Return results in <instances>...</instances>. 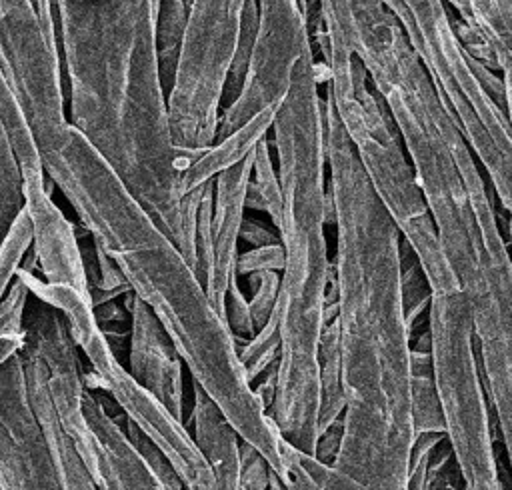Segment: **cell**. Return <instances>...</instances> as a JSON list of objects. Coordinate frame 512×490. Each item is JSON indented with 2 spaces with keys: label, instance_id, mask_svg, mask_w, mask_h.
I'll list each match as a JSON object with an SVG mask.
<instances>
[{
  "label": "cell",
  "instance_id": "28",
  "mask_svg": "<svg viewBox=\"0 0 512 490\" xmlns=\"http://www.w3.org/2000/svg\"><path fill=\"white\" fill-rule=\"evenodd\" d=\"M400 284H402V304L410 334H414V326L424 310L430 308L432 302V286L430 280L408 240H400Z\"/></svg>",
  "mask_w": 512,
  "mask_h": 490
},
{
  "label": "cell",
  "instance_id": "25",
  "mask_svg": "<svg viewBox=\"0 0 512 490\" xmlns=\"http://www.w3.org/2000/svg\"><path fill=\"white\" fill-rule=\"evenodd\" d=\"M188 6L184 0H158L156 12V52L160 76L166 92L172 86V78L176 72L180 46L186 30Z\"/></svg>",
  "mask_w": 512,
  "mask_h": 490
},
{
  "label": "cell",
  "instance_id": "34",
  "mask_svg": "<svg viewBox=\"0 0 512 490\" xmlns=\"http://www.w3.org/2000/svg\"><path fill=\"white\" fill-rule=\"evenodd\" d=\"M282 268H284L282 242L252 248L248 252L238 254V260H236V274H252V272H262V270L282 272Z\"/></svg>",
  "mask_w": 512,
  "mask_h": 490
},
{
  "label": "cell",
  "instance_id": "8",
  "mask_svg": "<svg viewBox=\"0 0 512 490\" xmlns=\"http://www.w3.org/2000/svg\"><path fill=\"white\" fill-rule=\"evenodd\" d=\"M434 380L444 434L464 478V490H504L494 452L490 402L484 390L466 294H432L428 308Z\"/></svg>",
  "mask_w": 512,
  "mask_h": 490
},
{
  "label": "cell",
  "instance_id": "10",
  "mask_svg": "<svg viewBox=\"0 0 512 490\" xmlns=\"http://www.w3.org/2000/svg\"><path fill=\"white\" fill-rule=\"evenodd\" d=\"M0 70L40 154L68 126V114L60 46L32 0H0Z\"/></svg>",
  "mask_w": 512,
  "mask_h": 490
},
{
  "label": "cell",
  "instance_id": "1",
  "mask_svg": "<svg viewBox=\"0 0 512 490\" xmlns=\"http://www.w3.org/2000/svg\"><path fill=\"white\" fill-rule=\"evenodd\" d=\"M324 140L346 396L344 438L334 466L370 490H406L414 430L412 334L400 284L402 234L372 188L328 92Z\"/></svg>",
  "mask_w": 512,
  "mask_h": 490
},
{
  "label": "cell",
  "instance_id": "18",
  "mask_svg": "<svg viewBox=\"0 0 512 490\" xmlns=\"http://www.w3.org/2000/svg\"><path fill=\"white\" fill-rule=\"evenodd\" d=\"M324 34L312 42V52L318 50L322 62L330 58H360L378 32L396 14L384 0H320Z\"/></svg>",
  "mask_w": 512,
  "mask_h": 490
},
{
  "label": "cell",
  "instance_id": "37",
  "mask_svg": "<svg viewBox=\"0 0 512 490\" xmlns=\"http://www.w3.org/2000/svg\"><path fill=\"white\" fill-rule=\"evenodd\" d=\"M36 6V12L40 16V22L48 34V38L58 44V32H56V18H54V10H52V0H32Z\"/></svg>",
  "mask_w": 512,
  "mask_h": 490
},
{
  "label": "cell",
  "instance_id": "23",
  "mask_svg": "<svg viewBox=\"0 0 512 490\" xmlns=\"http://www.w3.org/2000/svg\"><path fill=\"white\" fill-rule=\"evenodd\" d=\"M318 434L334 420L344 416L346 396L342 382V354H340V328L338 316L324 324L318 344Z\"/></svg>",
  "mask_w": 512,
  "mask_h": 490
},
{
  "label": "cell",
  "instance_id": "36",
  "mask_svg": "<svg viewBox=\"0 0 512 490\" xmlns=\"http://www.w3.org/2000/svg\"><path fill=\"white\" fill-rule=\"evenodd\" d=\"M240 240L252 244L254 248H260V246L278 244L280 242V234H276L270 228L262 226L258 220H252V218L244 216L242 226H240Z\"/></svg>",
  "mask_w": 512,
  "mask_h": 490
},
{
  "label": "cell",
  "instance_id": "12",
  "mask_svg": "<svg viewBox=\"0 0 512 490\" xmlns=\"http://www.w3.org/2000/svg\"><path fill=\"white\" fill-rule=\"evenodd\" d=\"M460 290L470 304L484 390L512 470V258L486 264Z\"/></svg>",
  "mask_w": 512,
  "mask_h": 490
},
{
  "label": "cell",
  "instance_id": "13",
  "mask_svg": "<svg viewBox=\"0 0 512 490\" xmlns=\"http://www.w3.org/2000/svg\"><path fill=\"white\" fill-rule=\"evenodd\" d=\"M0 490H62L20 352L0 364Z\"/></svg>",
  "mask_w": 512,
  "mask_h": 490
},
{
  "label": "cell",
  "instance_id": "39",
  "mask_svg": "<svg viewBox=\"0 0 512 490\" xmlns=\"http://www.w3.org/2000/svg\"><path fill=\"white\" fill-rule=\"evenodd\" d=\"M268 490H288L282 480L274 474V470H270V480H268Z\"/></svg>",
  "mask_w": 512,
  "mask_h": 490
},
{
  "label": "cell",
  "instance_id": "27",
  "mask_svg": "<svg viewBox=\"0 0 512 490\" xmlns=\"http://www.w3.org/2000/svg\"><path fill=\"white\" fill-rule=\"evenodd\" d=\"M22 210V168L12 148L4 120L0 118V244Z\"/></svg>",
  "mask_w": 512,
  "mask_h": 490
},
{
  "label": "cell",
  "instance_id": "22",
  "mask_svg": "<svg viewBox=\"0 0 512 490\" xmlns=\"http://www.w3.org/2000/svg\"><path fill=\"white\" fill-rule=\"evenodd\" d=\"M470 4L474 20L494 52L512 128V0H470Z\"/></svg>",
  "mask_w": 512,
  "mask_h": 490
},
{
  "label": "cell",
  "instance_id": "3",
  "mask_svg": "<svg viewBox=\"0 0 512 490\" xmlns=\"http://www.w3.org/2000/svg\"><path fill=\"white\" fill-rule=\"evenodd\" d=\"M40 162L130 290L162 322L192 382L276 472L282 434L246 378L234 334L176 244L70 122L40 150Z\"/></svg>",
  "mask_w": 512,
  "mask_h": 490
},
{
  "label": "cell",
  "instance_id": "9",
  "mask_svg": "<svg viewBox=\"0 0 512 490\" xmlns=\"http://www.w3.org/2000/svg\"><path fill=\"white\" fill-rule=\"evenodd\" d=\"M246 0H190L172 86L170 132L176 146L206 150L214 144L220 106L236 56Z\"/></svg>",
  "mask_w": 512,
  "mask_h": 490
},
{
  "label": "cell",
  "instance_id": "38",
  "mask_svg": "<svg viewBox=\"0 0 512 490\" xmlns=\"http://www.w3.org/2000/svg\"><path fill=\"white\" fill-rule=\"evenodd\" d=\"M442 4L452 10L458 18H462L466 24H476L474 14H472V4L470 0H442Z\"/></svg>",
  "mask_w": 512,
  "mask_h": 490
},
{
  "label": "cell",
  "instance_id": "16",
  "mask_svg": "<svg viewBox=\"0 0 512 490\" xmlns=\"http://www.w3.org/2000/svg\"><path fill=\"white\" fill-rule=\"evenodd\" d=\"M252 162L254 150L244 160L226 168L214 178L212 248L208 270L204 276V288L212 306L222 318L228 282L236 274L240 226L246 210V192L252 178Z\"/></svg>",
  "mask_w": 512,
  "mask_h": 490
},
{
  "label": "cell",
  "instance_id": "20",
  "mask_svg": "<svg viewBox=\"0 0 512 490\" xmlns=\"http://www.w3.org/2000/svg\"><path fill=\"white\" fill-rule=\"evenodd\" d=\"M406 490H464V478L444 432L414 434Z\"/></svg>",
  "mask_w": 512,
  "mask_h": 490
},
{
  "label": "cell",
  "instance_id": "7",
  "mask_svg": "<svg viewBox=\"0 0 512 490\" xmlns=\"http://www.w3.org/2000/svg\"><path fill=\"white\" fill-rule=\"evenodd\" d=\"M24 334L44 358L56 414L96 490H164L124 426L110 416L88 384L80 348L62 312L34 298V304L26 308Z\"/></svg>",
  "mask_w": 512,
  "mask_h": 490
},
{
  "label": "cell",
  "instance_id": "40",
  "mask_svg": "<svg viewBox=\"0 0 512 490\" xmlns=\"http://www.w3.org/2000/svg\"><path fill=\"white\" fill-rule=\"evenodd\" d=\"M298 2V6H300V12L306 8V4H308V0H296Z\"/></svg>",
  "mask_w": 512,
  "mask_h": 490
},
{
  "label": "cell",
  "instance_id": "21",
  "mask_svg": "<svg viewBox=\"0 0 512 490\" xmlns=\"http://www.w3.org/2000/svg\"><path fill=\"white\" fill-rule=\"evenodd\" d=\"M274 474L288 490H370L336 466L292 446L284 436L280 440V466Z\"/></svg>",
  "mask_w": 512,
  "mask_h": 490
},
{
  "label": "cell",
  "instance_id": "33",
  "mask_svg": "<svg viewBox=\"0 0 512 490\" xmlns=\"http://www.w3.org/2000/svg\"><path fill=\"white\" fill-rule=\"evenodd\" d=\"M270 466L266 458L240 438V486L242 490H268Z\"/></svg>",
  "mask_w": 512,
  "mask_h": 490
},
{
  "label": "cell",
  "instance_id": "17",
  "mask_svg": "<svg viewBox=\"0 0 512 490\" xmlns=\"http://www.w3.org/2000/svg\"><path fill=\"white\" fill-rule=\"evenodd\" d=\"M20 354L24 362L30 402L44 430V436L52 454V462L56 468V476L60 480V488L62 490H96L94 480L82 456L78 454L72 438L68 436V432L64 430L56 414V406L48 388V370L42 354L30 340H24V348L20 350Z\"/></svg>",
  "mask_w": 512,
  "mask_h": 490
},
{
  "label": "cell",
  "instance_id": "6",
  "mask_svg": "<svg viewBox=\"0 0 512 490\" xmlns=\"http://www.w3.org/2000/svg\"><path fill=\"white\" fill-rule=\"evenodd\" d=\"M330 94L340 122L352 140L372 188L414 248L434 294L458 290L460 284L440 246L432 214L416 182L410 158L404 156L400 132L364 64L352 56L324 64Z\"/></svg>",
  "mask_w": 512,
  "mask_h": 490
},
{
  "label": "cell",
  "instance_id": "5",
  "mask_svg": "<svg viewBox=\"0 0 512 490\" xmlns=\"http://www.w3.org/2000/svg\"><path fill=\"white\" fill-rule=\"evenodd\" d=\"M384 4L400 20L442 104L480 160L506 220H512V128L502 78L462 48L442 0H384Z\"/></svg>",
  "mask_w": 512,
  "mask_h": 490
},
{
  "label": "cell",
  "instance_id": "30",
  "mask_svg": "<svg viewBox=\"0 0 512 490\" xmlns=\"http://www.w3.org/2000/svg\"><path fill=\"white\" fill-rule=\"evenodd\" d=\"M248 282L252 286V298L248 300L250 314H252L254 330H260L276 310L278 292H280V272L276 270L252 272L248 274Z\"/></svg>",
  "mask_w": 512,
  "mask_h": 490
},
{
  "label": "cell",
  "instance_id": "24",
  "mask_svg": "<svg viewBox=\"0 0 512 490\" xmlns=\"http://www.w3.org/2000/svg\"><path fill=\"white\" fill-rule=\"evenodd\" d=\"M410 418L414 434L444 432V414L434 380L432 344L410 350Z\"/></svg>",
  "mask_w": 512,
  "mask_h": 490
},
{
  "label": "cell",
  "instance_id": "15",
  "mask_svg": "<svg viewBox=\"0 0 512 490\" xmlns=\"http://www.w3.org/2000/svg\"><path fill=\"white\" fill-rule=\"evenodd\" d=\"M130 314V348H128V374L158 400L176 420L184 422V380H182V354L174 340L132 290L126 294Z\"/></svg>",
  "mask_w": 512,
  "mask_h": 490
},
{
  "label": "cell",
  "instance_id": "11",
  "mask_svg": "<svg viewBox=\"0 0 512 490\" xmlns=\"http://www.w3.org/2000/svg\"><path fill=\"white\" fill-rule=\"evenodd\" d=\"M258 28L246 78L220 114L216 140L236 132L266 108H278L292 84L298 60L310 46L296 0H256ZM214 140V142H216Z\"/></svg>",
  "mask_w": 512,
  "mask_h": 490
},
{
  "label": "cell",
  "instance_id": "26",
  "mask_svg": "<svg viewBox=\"0 0 512 490\" xmlns=\"http://www.w3.org/2000/svg\"><path fill=\"white\" fill-rule=\"evenodd\" d=\"M246 208L264 210L270 216L272 224L278 228L282 214V194L278 172L274 170L270 154V142L266 136L254 148L252 178L246 192Z\"/></svg>",
  "mask_w": 512,
  "mask_h": 490
},
{
  "label": "cell",
  "instance_id": "2",
  "mask_svg": "<svg viewBox=\"0 0 512 490\" xmlns=\"http://www.w3.org/2000/svg\"><path fill=\"white\" fill-rule=\"evenodd\" d=\"M68 122L116 172L196 272L204 186L182 174L204 150L174 144L156 52L158 0H52Z\"/></svg>",
  "mask_w": 512,
  "mask_h": 490
},
{
  "label": "cell",
  "instance_id": "29",
  "mask_svg": "<svg viewBox=\"0 0 512 490\" xmlns=\"http://www.w3.org/2000/svg\"><path fill=\"white\" fill-rule=\"evenodd\" d=\"M234 344L238 350L240 364L246 372V378L250 380V384H254V380L262 372L270 370V366L278 360V354H280V324H278L276 312L260 330L254 332V336L250 338L234 336Z\"/></svg>",
  "mask_w": 512,
  "mask_h": 490
},
{
  "label": "cell",
  "instance_id": "31",
  "mask_svg": "<svg viewBox=\"0 0 512 490\" xmlns=\"http://www.w3.org/2000/svg\"><path fill=\"white\" fill-rule=\"evenodd\" d=\"M448 10V8H446ZM448 22L450 28L454 32V36L458 38V42L462 44V48L480 64L488 66L490 70L496 72V58L494 52L486 40V36L482 34V30L478 28V24H466L462 18H458L452 10H448Z\"/></svg>",
  "mask_w": 512,
  "mask_h": 490
},
{
  "label": "cell",
  "instance_id": "4",
  "mask_svg": "<svg viewBox=\"0 0 512 490\" xmlns=\"http://www.w3.org/2000/svg\"><path fill=\"white\" fill-rule=\"evenodd\" d=\"M326 80V66L318 64L308 48L272 122L282 194L276 230L284 248V268L274 310L280 324L276 394L268 414L280 434L308 454H314L318 438V344L332 270L324 234V98L318 94V84Z\"/></svg>",
  "mask_w": 512,
  "mask_h": 490
},
{
  "label": "cell",
  "instance_id": "19",
  "mask_svg": "<svg viewBox=\"0 0 512 490\" xmlns=\"http://www.w3.org/2000/svg\"><path fill=\"white\" fill-rule=\"evenodd\" d=\"M276 110L278 108H266L258 112L252 120L242 124L236 132H232L222 140H216L210 148H206L192 162V166L182 174V192L190 194L192 190L214 180L226 168L244 160L272 128Z\"/></svg>",
  "mask_w": 512,
  "mask_h": 490
},
{
  "label": "cell",
  "instance_id": "32",
  "mask_svg": "<svg viewBox=\"0 0 512 490\" xmlns=\"http://www.w3.org/2000/svg\"><path fill=\"white\" fill-rule=\"evenodd\" d=\"M224 318L234 336H240V338L254 336L256 330L250 314V304L238 286V274H234L228 282L226 300H224Z\"/></svg>",
  "mask_w": 512,
  "mask_h": 490
},
{
  "label": "cell",
  "instance_id": "14",
  "mask_svg": "<svg viewBox=\"0 0 512 490\" xmlns=\"http://www.w3.org/2000/svg\"><path fill=\"white\" fill-rule=\"evenodd\" d=\"M54 182L44 170L22 168L24 210L32 222V250L42 280L90 296L76 226L52 200Z\"/></svg>",
  "mask_w": 512,
  "mask_h": 490
},
{
  "label": "cell",
  "instance_id": "35",
  "mask_svg": "<svg viewBox=\"0 0 512 490\" xmlns=\"http://www.w3.org/2000/svg\"><path fill=\"white\" fill-rule=\"evenodd\" d=\"M342 438H344V418H338L318 434L314 456L320 462L334 466V462L338 458V452H340V446H342Z\"/></svg>",
  "mask_w": 512,
  "mask_h": 490
}]
</instances>
